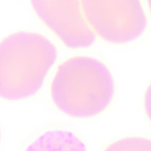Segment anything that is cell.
<instances>
[{
	"instance_id": "8992f818",
	"label": "cell",
	"mask_w": 151,
	"mask_h": 151,
	"mask_svg": "<svg viewBox=\"0 0 151 151\" xmlns=\"http://www.w3.org/2000/svg\"><path fill=\"white\" fill-rule=\"evenodd\" d=\"M103 151H151V140L141 137H124L110 144Z\"/></svg>"
},
{
	"instance_id": "6da1fadb",
	"label": "cell",
	"mask_w": 151,
	"mask_h": 151,
	"mask_svg": "<svg viewBox=\"0 0 151 151\" xmlns=\"http://www.w3.org/2000/svg\"><path fill=\"white\" fill-rule=\"evenodd\" d=\"M53 103L72 118L88 119L104 112L115 96L108 67L95 58L76 56L59 66L51 85Z\"/></svg>"
},
{
	"instance_id": "5b68a950",
	"label": "cell",
	"mask_w": 151,
	"mask_h": 151,
	"mask_svg": "<svg viewBox=\"0 0 151 151\" xmlns=\"http://www.w3.org/2000/svg\"><path fill=\"white\" fill-rule=\"evenodd\" d=\"M25 151H87L82 142L72 132L48 131L32 143Z\"/></svg>"
},
{
	"instance_id": "ba28073f",
	"label": "cell",
	"mask_w": 151,
	"mask_h": 151,
	"mask_svg": "<svg viewBox=\"0 0 151 151\" xmlns=\"http://www.w3.org/2000/svg\"><path fill=\"white\" fill-rule=\"evenodd\" d=\"M148 1V3H149V4H150V1L151 0H147Z\"/></svg>"
},
{
	"instance_id": "7a4b0ae2",
	"label": "cell",
	"mask_w": 151,
	"mask_h": 151,
	"mask_svg": "<svg viewBox=\"0 0 151 151\" xmlns=\"http://www.w3.org/2000/svg\"><path fill=\"white\" fill-rule=\"evenodd\" d=\"M57 57L54 43L40 34L20 32L0 42V98L23 100L41 88Z\"/></svg>"
},
{
	"instance_id": "3957f363",
	"label": "cell",
	"mask_w": 151,
	"mask_h": 151,
	"mask_svg": "<svg viewBox=\"0 0 151 151\" xmlns=\"http://www.w3.org/2000/svg\"><path fill=\"white\" fill-rule=\"evenodd\" d=\"M88 22L111 44H125L144 33L147 21L141 0H82Z\"/></svg>"
},
{
	"instance_id": "277c9868",
	"label": "cell",
	"mask_w": 151,
	"mask_h": 151,
	"mask_svg": "<svg viewBox=\"0 0 151 151\" xmlns=\"http://www.w3.org/2000/svg\"><path fill=\"white\" fill-rule=\"evenodd\" d=\"M38 17L68 48L91 47L96 35L88 22L82 0H30Z\"/></svg>"
},
{
	"instance_id": "9c48e42d",
	"label": "cell",
	"mask_w": 151,
	"mask_h": 151,
	"mask_svg": "<svg viewBox=\"0 0 151 151\" xmlns=\"http://www.w3.org/2000/svg\"><path fill=\"white\" fill-rule=\"evenodd\" d=\"M0 139H1V132H0Z\"/></svg>"
},
{
	"instance_id": "52a82bcc",
	"label": "cell",
	"mask_w": 151,
	"mask_h": 151,
	"mask_svg": "<svg viewBox=\"0 0 151 151\" xmlns=\"http://www.w3.org/2000/svg\"><path fill=\"white\" fill-rule=\"evenodd\" d=\"M145 103V108L146 113L150 117V86L149 87L145 93L144 98Z\"/></svg>"
}]
</instances>
